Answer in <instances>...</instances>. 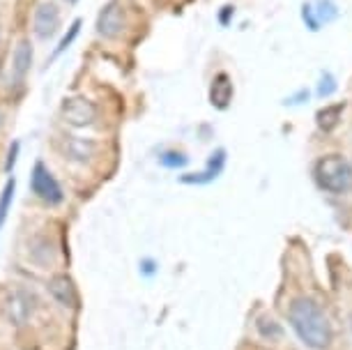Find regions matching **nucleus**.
<instances>
[{"label": "nucleus", "instance_id": "1", "mask_svg": "<svg viewBox=\"0 0 352 350\" xmlns=\"http://www.w3.org/2000/svg\"><path fill=\"white\" fill-rule=\"evenodd\" d=\"M288 322L307 348L322 350L331 341V325L320 305L309 297H297L288 309Z\"/></svg>", "mask_w": 352, "mask_h": 350}, {"label": "nucleus", "instance_id": "2", "mask_svg": "<svg viewBox=\"0 0 352 350\" xmlns=\"http://www.w3.org/2000/svg\"><path fill=\"white\" fill-rule=\"evenodd\" d=\"M318 187L327 194H345L352 187V164L341 155L320 157L314 166Z\"/></svg>", "mask_w": 352, "mask_h": 350}, {"label": "nucleus", "instance_id": "3", "mask_svg": "<svg viewBox=\"0 0 352 350\" xmlns=\"http://www.w3.org/2000/svg\"><path fill=\"white\" fill-rule=\"evenodd\" d=\"M30 189L39 201L49 203V206H60L65 198L60 184H58V180L51 175V171L46 168L42 162H37L30 173Z\"/></svg>", "mask_w": 352, "mask_h": 350}, {"label": "nucleus", "instance_id": "4", "mask_svg": "<svg viewBox=\"0 0 352 350\" xmlns=\"http://www.w3.org/2000/svg\"><path fill=\"white\" fill-rule=\"evenodd\" d=\"M63 118L72 127H88L97 120V107L85 97H69L63 102Z\"/></svg>", "mask_w": 352, "mask_h": 350}, {"label": "nucleus", "instance_id": "5", "mask_svg": "<svg viewBox=\"0 0 352 350\" xmlns=\"http://www.w3.org/2000/svg\"><path fill=\"white\" fill-rule=\"evenodd\" d=\"M122 30H124V10L118 0H111V3L104 5L97 17V35L104 39H116L120 37Z\"/></svg>", "mask_w": 352, "mask_h": 350}, {"label": "nucleus", "instance_id": "6", "mask_svg": "<svg viewBox=\"0 0 352 350\" xmlns=\"http://www.w3.org/2000/svg\"><path fill=\"white\" fill-rule=\"evenodd\" d=\"M60 28V10L53 3H42L35 10V19H32V30L39 39H49Z\"/></svg>", "mask_w": 352, "mask_h": 350}, {"label": "nucleus", "instance_id": "7", "mask_svg": "<svg viewBox=\"0 0 352 350\" xmlns=\"http://www.w3.org/2000/svg\"><path fill=\"white\" fill-rule=\"evenodd\" d=\"M49 290H51V295L56 297V300L60 302L63 307H72V309H74L78 305L76 286H74V281H72L67 274L53 276V279L49 281Z\"/></svg>", "mask_w": 352, "mask_h": 350}, {"label": "nucleus", "instance_id": "8", "mask_svg": "<svg viewBox=\"0 0 352 350\" xmlns=\"http://www.w3.org/2000/svg\"><path fill=\"white\" fill-rule=\"evenodd\" d=\"M32 67V44L28 39H21L14 49V56H12V78L14 83H21L25 74Z\"/></svg>", "mask_w": 352, "mask_h": 350}, {"label": "nucleus", "instance_id": "9", "mask_svg": "<svg viewBox=\"0 0 352 350\" xmlns=\"http://www.w3.org/2000/svg\"><path fill=\"white\" fill-rule=\"evenodd\" d=\"M95 150H97V145H95V141H90V138L67 136L63 143V153L67 155L69 160L81 162V164L88 162L90 157H95Z\"/></svg>", "mask_w": 352, "mask_h": 350}, {"label": "nucleus", "instance_id": "10", "mask_svg": "<svg viewBox=\"0 0 352 350\" xmlns=\"http://www.w3.org/2000/svg\"><path fill=\"white\" fill-rule=\"evenodd\" d=\"M210 99L217 109H226L232 99V83L228 74H217L214 81H212V88H210Z\"/></svg>", "mask_w": 352, "mask_h": 350}, {"label": "nucleus", "instance_id": "11", "mask_svg": "<svg viewBox=\"0 0 352 350\" xmlns=\"http://www.w3.org/2000/svg\"><path fill=\"white\" fill-rule=\"evenodd\" d=\"M223 162H226V153H223V150H217V153L210 157L208 168H205L203 173H198V175H182V182H187V184H194V182H196V184L210 182L212 177H217L219 173H221Z\"/></svg>", "mask_w": 352, "mask_h": 350}, {"label": "nucleus", "instance_id": "12", "mask_svg": "<svg viewBox=\"0 0 352 350\" xmlns=\"http://www.w3.org/2000/svg\"><path fill=\"white\" fill-rule=\"evenodd\" d=\"M343 111H345V104L338 102V104H329V107L320 109L316 113V122L318 127H320L322 131H334L338 127V122H341L343 118Z\"/></svg>", "mask_w": 352, "mask_h": 350}, {"label": "nucleus", "instance_id": "13", "mask_svg": "<svg viewBox=\"0 0 352 350\" xmlns=\"http://www.w3.org/2000/svg\"><path fill=\"white\" fill-rule=\"evenodd\" d=\"M19 297H21V290L12 293L10 305H8V316H10V320L14 322V325H21V322H25V318H28V314H30V307L25 305L23 300H19Z\"/></svg>", "mask_w": 352, "mask_h": 350}, {"label": "nucleus", "instance_id": "14", "mask_svg": "<svg viewBox=\"0 0 352 350\" xmlns=\"http://www.w3.org/2000/svg\"><path fill=\"white\" fill-rule=\"evenodd\" d=\"M256 329H258V334H261L263 339H270V341L281 339V334H283L281 325H278L274 318H267V316H261V318H258Z\"/></svg>", "mask_w": 352, "mask_h": 350}, {"label": "nucleus", "instance_id": "15", "mask_svg": "<svg viewBox=\"0 0 352 350\" xmlns=\"http://www.w3.org/2000/svg\"><path fill=\"white\" fill-rule=\"evenodd\" d=\"M14 189H16V180L14 177H10L8 184H5L3 194H0V226L5 223V219H8V212L12 208V198H14Z\"/></svg>", "mask_w": 352, "mask_h": 350}, {"label": "nucleus", "instance_id": "16", "mask_svg": "<svg viewBox=\"0 0 352 350\" xmlns=\"http://www.w3.org/2000/svg\"><path fill=\"white\" fill-rule=\"evenodd\" d=\"M316 17L320 23H331L338 17V10L331 0H320V3H318V10H316Z\"/></svg>", "mask_w": 352, "mask_h": 350}, {"label": "nucleus", "instance_id": "17", "mask_svg": "<svg viewBox=\"0 0 352 350\" xmlns=\"http://www.w3.org/2000/svg\"><path fill=\"white\" fill-rule=\"evenodd\" d=\"M78 30H81V19H76V21L69 25L67 35H65V37L60 39V44H58V46H56V51H53V58H58V56L63 54V51H67V49H69L72 42H74L76 35H78Z\"/></svg>", "mask_w": 352, "mask_h": 350}, {"label": "nucleus", "instance_id": "18", "mask_svg": "<svg viewBox=\"0 0 352 350\" xmlns=\"http://www.w3.org/2000/svg\"><path fill=\"white\" fill-rule=\"evenodd\" d=\"M159 162H162V166L166 168H182V166H187L189 160L182 153H164L159 157Z\"/></svg>", "mask_w": 352, "mask_h": 350}, {"label": "nucleus", "instance_id": "19", "mask_svg": "<svg viewBox=\"0 0 352 350\" xmlns=\"http://www.w3.org/2000/svg\"><path fill=\"white\" fill-rule=\"evenodd\" d=\"M334 90H336V81H334V76H331V74H322L320 85H318V97H329Z\"/></svg>", "mask_w": 352, "mask_h": 350}, {"label": "nucleus", "instance_id": "20", "mask_svg": "<svg viewBox=\"0 0 352 350\" xmlns=\"http://www.w3.org/2000/svg\"><path fill=\"white\" fill-rule=\"evenodd\" d=\"M302 17H304V21L309 23V28H311V30H318V28H320V21H318V17H316V10L311 8V5H304V8H302Z\"/></svg>", "mask_w": 352, "mask_h": 350}, {"label": "nucleus", "instance_id": "21", "mask_svg": "<svg viewBox=\"0 0 352 350\" xmlns=\"http://www.w3.org/2000/svg\"><path fill=\"white\" fill-rule=\"evenodd\" d=\"M19 141L12 143V148H10V153H8V162H5V173H10L12 168H14V164H16V157H19Z\"/></svg>", "mask_w": 352, "mask_h": 350}, {"label": "nucleus", "instance_id": "22", "mask_svg": "<svg viewBox=\"0 0 352 350\" xmlns=\"http://www.w3.org/2000/svg\"><path fill=\"white\" fill-rule=\"evenodd\" d=\"M232 12V8H223V14H221V23H228V14Z\"/></svg>", "mask_w": 352, "mask_h": 350}, {"label": "nucleus", "instance_id": "23", "mask_svg": "<svg viewBox=\"0 0 352 350\" xmlns=\"http://www.w3.org/2000/svg\"><path fill=\"white\" fill-rule=\"evenodd\" d=\"M67 3H76V0H67Z\"/></svg>", "mask_w": 352, "mask_h": 350}, {"label": "nucleus", "instance_id": "24", "mask_svg": "<svg viewBox=\"0 0 352 350\" xmlns=\"http://www.w3.org/2000/svg\"><path fill=\"white\" fill-rule=\"evenodd\" d=\"M350 325H352V318H350Z\"/></svg>", "mask_w": 352, "mask_h": 350}, {"label": "nucleus", "instance_id": "25", "mask_svg": "<svg viewBox=\"0 0 352 350\" xmlns=\"http://www.w3.org/2000/svg\"><path fill=\"white\" fill-rule=\"evenodd\" d=\"M0 120H3V116H0Z\"/></svg>", "mask_w": 352, "mask_h": 350}]
</instances>
